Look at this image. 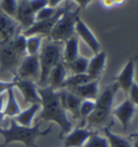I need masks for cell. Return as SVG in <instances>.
Instances as JSON below:
<instances>
[{
    "mask_svg": "<svg viewBox=\"0 0 138 147\" xmlns=\"http://www.w3.org/2000/svg\"><path fill=\"white\" fill-rule=\"evenodd\" d=\"M137 133H138V132H137Z\"/></svg>",
    "mask_w": 138,
    "mask_h": 147,
    "instance_id": "obj_42",
    "label": "cell"
},
{
    "mask_svg": "<svg viewBox=\"0 0 138 147\" xmlns=\"http://www.w3.org/2000/svg\"><path fill=\"white\" fill-rule=\"evenodd\" d=\"M132 147H138V138H134V140H133Z\"/></svg>",
    "mask_w": 138,
    "mask_h": 147,
    "instance_id": "obj_38",
    "label": "cell"
},
{
    "mask_svg": "<svg viewBox=\"0 0 138 147\" xmlns=\"http://www.w3.org/2000/svg\"><path fill=\"white\" fill-rule=\"evenodd\" d=\"M64 0H48V3H49V7H52V8H57L62 5Z\"/></svg>",
    "mask_w": 138,
    "mask_h": 147,
    "instance_id": "obj_36",
    "label": "cell"
},
{
    "mask_svg": "<svg viewBox=\"0 0 138 147\" xmlns=\"http://www.w3.org/2000/svg\"><path fill=\"white\" fill-rule=\"evenodd\" d=\"M107 61V54L106 52L100 51L99 53L95 54L93 57L88 60V76L93 79L96 80L100 77L102 70L105 69Z\"/></svg>",
    "mask_w": 138,
    "mask_h": 147,
    "instance_id": "obj_18",
    "label": "cell"
},
{
    "mask_svg": "<svg viewBox=\"0 0 138 147\" xmlns=\"http://www.w3.org/2000/svg\"><path fill=\"white\" fill-rule=\"evenodd\" d=\"M25 56L21 55L13 48L11 42H1L0 43V70L3 73H11L15 76L16 69L19 63Z\"/></svg>",
    "mask_w": 138,
    "mask_h": 147,
    "instance_id": "obj_6",
    "label": "cell"
},
{
    "mask_svg": "<svg viewBox=\"0 0 138 147\" xmlns=\"http://www.w3.org/2000/svg\"><path fill=\"white\" fill-rule=\"evenodd\" d=\"M58 94H60V103L64 107V109L66 110V113L70 114L74 119L80 120L79 110H80V105H81L82 100L79 98L77 95H74V93L68 91L67 89H60Z\"/></svg>",
    "mask_w": 138,
    "mask_h": 147,
    "instance_id": "obj_12",
    "label": "cell"
},
{
    "mask_svg": "<svg viewBox=\"0 0 138 147\" xmlns=\"http://www.w3.org/2000/svg\"><path fill=\"white\" fill-rule=\"evenodd\" d=\"M129 98L133 102L135 106L138 107V84L137 83H134L131 91H129Z\"/></svg>",
    "mask_w": 138,
    "mask_h": 147,
    "instance_id": "obj_31",
    "label": "cell"
},
{
    "mask_svg": "<svg viewBox=\"0 0 138 147\" xmlns=\"http://www.w3.org/2000/svg\"><path fill=\"white\" fill-rule=\"evenodd\" d=\"M104 135L108 140L109 147H132V142L129 138L113 133L108 127H104Z\"/></svg>",
    "mask_w": 138,
    "mask_h": 147,
    "instance_id": "obj_22",
    "label": "cell"
},
{
    "mask_svg": "<svg viewBox=\"0 0 138 147\" xmlns=\"http://www.w3.org/2000/svg\"><path fill=\"white\" fill-rule=\"evenodd\" d=\"M41 109V104H31L26 108V109L22 110L16 117H14L13 119L22 127H26V128H30L32 127L33 123V119L38 113Z\"/></svg>",
    "mask_w": 138,
    "mask_h": 147,
    "instance_id": "obj_19",
    "label": "cell"
},
{
    "mask_svg": "<svg viewBox=\"0 0 138 147\" xmlns=\"http://www.w3.org/2000/svg\"><path fill=\"white\" fill-rule=\"evenodd\" d=\"M119 90L118 84L115 82L98 94L97 98L95 100V108L85 120V128L92 130V128L101 127L108 121L109 117L112 114L115 95Z\"/></svg>",
    "mask_w": 138,
    "mask_h": 147,
    "instance_id": "obj_3",
    "label": "cell"
},
{
    "mask_svg": "<svg viewBox=\"0 0 138 147\" xmlns=\"http://www.w3.org/2000/svg\"><path fill=\"white\" fill-rule=\"evenodd\" d=\"M74 32L78 38L82 42H84L86 46L93 51L94 54H97L100 52V43L98 41L95 35L92 32L86 24L83 22L81 18L78 16L76 20V25H74Z\"/></svg>",
    "mask_w": 138,
    "mask_h": 147,
    "instance_id": "obj_8",
    "label": "cell"
},
{
    "mask_svg": "<svg viewBox=\"0 0 138 147\" xmlns=\"http://www.w3.org/2000/svg\"><path fill=\"white\" fill-rule=\"evenodd\" d=\"M72 1L78 5L79 9H84V8H86V5H88L92 0H72Z\"/></svg>",
    "mask_w": 138,
    "mask_h": 147,
    "instance_id": "obj_33",
    "label": "cell"
},
{
    "mask_svg": "<svg viewBox=\"0 0 138 147\" xmlns=\"http://www.w3.org/2000/svg\"><path fill=\"white\" fill-rule=\"evenodd\" d=\"M38 93L41 98V109L38 120L53 121L60 125L62 135L68 134L74 129V123L68 118V114L60 103L58 90H54L49 86L38 87Z\"/></svg>",
    "mask_w": 138,
    "mask_h": 147,
    "instance_id": "obj_1",
    "label": "cell"
},
{
    "mask_svg": "<svg viewBox=\"0 0 138 147\" xmlns=\"http://www.w3.org/2000/svg\"><path fill=\"white\" fill-rule=\"evenodd\" d=\"M134 76H135V63L133 60L127 61L124 68L118 75L115 83L118 84L120 91H122L125 94V96L129 97V91L133 87Z\"/></svg>",
    "mask_w": 138,
    "mask_h": 147,
    "instance_id": "obj_13",
    "label": "cell"
},
{
    "mask_svg": "<svg viewBox=\"0 0 138 147\" xmlns=\"http://www.w3.org/2000/svg\"><path fill=\"white\" fill-rule=\"evenodd\" d=\"M14 81V88H17L22 95H23L24 102L31 105V104H40L41 103V98L38 93V86L36 82L30 81V80H23V79H19L16 77L13 78Z\"/></svg>",
    "mask_w": 138,
    "mask_h": 147,
    "instance_id": "obj_9",
    "label": "cell"
},
{
    "mask_svg": "<svg viewBox=\"0 0 138 147\" xmlns=\"http://www.w3.org/2000/svg\"><path fill=\"white\" fill-rule=\"evenodd\" d=\"M95 108V101L94 100H82L81 105H80V119L82 120V122H85V120L88 116L93 113V110Z\"/></svg>",
    "mask_w": 138,
    "mask_h": 147,
    "instance_id": "obj_28",
    "label": "cell"
},
{
    "mask_svg": "<svg viewBox=\"0 0 138 147\" xmlns=\"http://www.w3.org/2000/svg\"><path fill=\"white\" fill-rule=\"evenodd\" d=\"M64 43L60 41H53L50 38H44L41 50L38 54L40 63V78L37 86L43 88L48 86V78L51 70L60 62L63 61Z\"/></svg>",
    "mask_w": 138,
    "mask_h": 147,
    "instance_id": "obj_2",
    "label": "cell"
},
{
    "mask_svg": "<svg viewBox=\"0 0 138 147\" xmlns=\"http://www.w3.org/2000/svg\"><path fill=\"white\" fill-rule=\"evenodd\" d=\"M69 75H79V74H86L88 71V60L82 56H78L74 61L71 63L66 65Z\"/></svg>",
    "mask_w": 138,
    "mask_h": 147,
    "instance_id": "obj_25",
    "label": "cell"
},
{
    "mask_svg": "<svg viewBox=\"0 0 138 147\" xmlns=\"http://www.w3.org/2000/svg\"><path fill=\"white\" fill-rule=\"evenodd\" d=\"M68 91L74 93L81 100H96L98 94H99V84H98V79L92 80L88 83H84L82 86L67 89Z\"/></svg>",
    "mask_w": 138,
    "mask_h": 147,
    "instance_id": "obj_16",
    "label": "cell"
},
{
    "mask_svg": "<svg viewBox=\"0 0 138 147\" xmlns=\"http://www.w3.org/2000/svg\"><path fill=\"white\" fill-rule=\"evenodd\" d=\"M5 102H7V92L0 94V113H3L5 106Z\"/></svg>",
    "mask_w": 138,
    "mask_h": 147,
    "instance_id": "obj_34",
    "label": "cell"
},
{
    "mask_svg": "<svg viewBox=\"0 0 138 147\" xmlns=\"http://www.w3.org/2000/svg\"><path fill=\"white\" fill-rule=\"evenodd\" d=\"M19 7V0H0V11L15 18Z\"/></svg>",
    "mask_w": 138,
    "mask_h": 147,
    "instance_id": "obj_27",
    "label": "cell"
},
{
    "mask_svg": "<svg viewBox=\"0 0 138 147\" xmlns=\"http://www.w3.org/2000/svg\"><path fill=\"white\" fill-rule=\"evenodd\" d=\"M58 8V7H57ZM57 8H52V7H46L41 9L40 11H38L36 13V16H35V20L36 22H39V21H44V20H48V18H51L52 16H54L55 13L57 12Z\"/></svg>",
    "mask_w": 138,
    "mask_h": 147,
    "instance_id": "obj_29",
    "label": "cell"
},
{
    "mask_svg": "<svg viewBox=\"0 0 138 147\" xmlns=\"http://www.w3.org/2000/svg\"><path fill=\"white\" fill-rule=\"evenodd\" d=\"M10 88H14V81H5V80H0V94H2V93L7 92Z\"/></svg>",
    "mask_w": 138,
    "mask_h": 147,
    "instance_id": "obj_32",
    "label": "cell"
},
{
    "mask_svg": "<svg viewBox=\"0 0 138 147\" xmlns=\"http://www.w3.org/2000/svg\"><path fill=\"white\" fill-rule=\"evenodd\" d=\"M95 132L96 131L83 127L74 128L68 134H66L64 147H83L90 136Z\"/></svg>",
    "mask_w": 138,
    "mask_h": 147,
    "instance_id": "obj_14",
    "label": "cell"
},
{
    "mask_svg": "<svg viewBox=\"0 0 138 147\" xmlns=\"http://www.w3.org/2000/svg\"><path fill=\"white\" fill-rule=\"evenodd\" d=\"M79 41L78 36L71 37L66 42H64V50H63V62L67 65L74 61L79 56Z\"/></svg>",
    "mask_w": 138,
    "mask_h": 147,
    "instance_id": "obj_20",
    "label": "cell"
},
{
    "mask_svg": "<svg viewBox=\"0 0 138 147\" xmlns=\"http://www.w3.org/2000/svg\"><path fill=\"white\" fill-rule=\"evenodd\" d=\"M135 113H136V106L129 97H126L119 106L112 109L113 116L118 119L124 130H127V128L129 127L135 116Z\"/></svg>",
    "mask_w": 138,
    "mask_h": 147,
    "instance_id": "obj_10",
    "label": "cell"
},
{
    "mask_svg": "<svg viewBox=\"0 0 138 147\" xmlns=\"http://www.w3.org/2000/svg\"><path fill=\"white\" fill-rule=\"evenodd\" d=\"M0 147H2V146H1V145H0Z\"/></svg>",
    "mask_w": 138,
    "mask_h": 147,
    "instance_id": "obj_41",
    "label": "cell"
},
{
    "mask_svg": "<svg viewBox=\"0 0 138 147\" xmlns=\"http://www.w3.org/2000/svg\"><path fill=\"white\" fill-rule=\"evenodd\" d=\"M125 1H126V0H113V2H115V5H118V7L123 5L125 3Z\"/></svg>",
    "mask_w": 138,
    "mask_h": 147,
    "instance_id": "obj_37",
    "label": "cell"
},
{
    "mask_svg": "<svg viewBox=\"0 0 138 147\" xmlns=\"http://www.w3.org/2000/svg\"><path fill=\"white\" fill-rule=\"evenodd\" d=\"M131 138H138V133H134L131 135Z\"/></svg>",
    "mask_w": 138,
    "mask_h": 147,
    "instance_id": "obj_40",
    "label": "cell"
},
{
    "mask_svg": "<svg viewBox=\"0 0 138 147\" xmlns=\"http://www.w3.org/2000/svg\"><path fill=\"white\" fill-rule=\"evenodd\" d=\"M35 16H36V14L33 13L31 8L29 7L28 0H19V7H17L15 20L19 23L22 32L28 29L36 22Z\"/></svg>",
    "mask_w": 138,
    "mask_h": 147,
    "instance_id": "obj_15",
    "label": "cell"
},
{
    "mask_svg": "<svg viewBox=\"0 0 138 147\" xmlns=\"http://www.w3.org/2000/svg\"><path fill=\"white\" fill-rule=\"evenodd\" d=\"M83 147H109V143L104 134H100L96 131L93 135L90 136Z\"/></svg>",
    "mask_w": 138,
    "mask_h": 147,
    "instance_id": "obj_26",
    "label": "cell"
},
{
    "mask_svg": "<svg viewBox=\"0 0 138 147\" xmlns=\"http://www.w3.org/2000/svg\"><path fill=\"white\" fill-rule=\"evenodd\" d=\"M78 13L79 9L66 11L56 22L48 38H50L53 41H60L64 43L71 37L76 36L74 25H76V20L79 16Z\"/></svg>",
    "mask_w": 138,
    "mask_h": 147,
    "instance_id": "obj_5",
    "label": "cell"
},
{
    "mask_svg": "<svg viewBox=\"0 0 138 147\" xmlns=\"http://www.w3.org/2000/svg\"><path fill=\"white\" fill-rule=\"evenodd\" d=\"M68 68H67L66 64L62 61L51 70L49 78H48V86L53 88L54 90L63 89V84H64L66 78L68 77Z\"/></svg>",
    "mask_w": 138,
    "mask_h": 147,
    "instance_id": "obj_17",
    "label": "cell"
},
{
    "mask_svg": "<svg viewBox=\"0 0 138 147\" xmlns=\"http://www.w3.org/2000/svg\"><path fill=\"white\" fill-rule=\"evenodd\" d=\"M28 3H29V7L31 8L35 14L37 13L38 11H40L41 9L49 5L48 0H28Z\"/></svg>",
    "mask_w": 138,
    "mask_h": 147,
    "instance_id": "obj_30",
    "label": "cell"
},
{
    "mask_svg": "<svg viewBox=\"0 0 138 147\" xmlns=\"http://www.w3.org/2000/svg\"><path fill=\"white\" fill-rule=\"evenodd\" d=\"M46 37L40 35H32L26 37V53L27 55H38L41 50L43 40Z\"/></svg>",
    "mask_w": 138,
    "mask_h": 147,
    "instance_id": "obj_23",
    "label": "cell"
},
{
    "mask_svg": "<svg viewBox=\"0 0 138 147\" xmlns=\"http://www.w3.org/2000/svg\"><path fill=\"white\" fill-rule=\"evenodd\" d=\"M40 125H41V122H37L30 128H26V127L19 125L12 118L10 120L9 128L0 129V135L5 140L2 146L13 142H22L28 147H37L36 140L39 136H44L46 134H49L51 131V128H49L46 131H41Z\"/></svg>",
    "mask_w": 138,
    "mask_h": 147,
    "instance_id": "obj_4",
    "label": "cell"
},
{
    "mask_svg": "<svg viewBox=\"0 0 138 147\" xmlns=\"http://www.w3.org/2000/svg\"><path fill=\"white\" fill-rule=\"evenodd\" d=\"M100 3L104 8H107V9H110L112 7H115L113 0H100Z\"/></svg>",
    "mask_w": 138,
    "mask_h": 147,
    "instance_id": "obj_35",
    "label": "cell"
},
{
    "mask_svg": "<svg viewBox=\"0 0 138 147\" xmlns=\"http://www.w3.org/2000/svg\"><path fill=\"white\" fill-rule=\"evenodd\" d=\"M3 119H5V115H3V113H0V122H1Z\"/></svg>",
    "mask_w": 138,
    "mask_h": 147,
    "instance_id": "obj_39",
    "label": "cell"
},
{
    "mask_svg": "<svg viewBox=\"0 0 138 147\" xmlns=\"http://www.w3.org/2000/svg\"><path fill=\"white\" fill-rule=\"evenodd\" d=\"M14 77L38 83L40 78V63L38 55H26L19 63Z\"/></svg>",
    "mask_w": 138,
    "mask_h": 147,
    "instance_id": "obj_7",
    "label": "cell"
},
{
    "mask_svg": "<svg viewBox=\"0 0 138 147\" xmlns=\"http://www.w3.org/2000/svg\"><path fill=\"white\" fill-rule=\"evenodd\" d=\"M93 79L88 76V74H79V75H68V77L66 78L63 89H71V88L82 86L84 83H88L92 81Z\"/></svg>",
    "mask_w": 138,
    "mask_h": 147,
    "instance_id": "obj_24",
    "label": "cell"
},
{
    "mask_svg": "<svg viewBox=\"0 0 138 147\" xmlns=\"http://www.w3.org/2000/svg\"><path fill=\"white\" fill-rule=\"evenodd\" d=\"M21 32L22 29L16 20L0 11V43L9 41Z\"/></svg>",
    "mask_w": 138,
    "mask_h": 147,
    "instance_id": "obj_11",
    "label": "cell"
},
{
    "mask_svg": "<svg viewBox=\"0 0 138 147\" xmlns=\"http://www.w3.org/2000/svg\"><path fill=\"white\" fill-rule=\"evenodd\" d=\"M21 111H22V108L16 100L15 93H14V88H10L7 91V102H5V109H3V115L5 117L14 118L19 115Z\"/></svg>",
    "mask_w": 138,
    "mask_h": 147,
    "instance_id": "obj_21",
    "label": "cell"
}]
</instances>
